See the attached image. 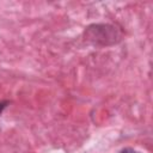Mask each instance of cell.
I'll return each mask as SVG.
<instances>
[{
    "label": "cell",
    "mask_w": 153,
    "mask_h": 153,
    "mask_svg": "<svg viewBox=\"0 0 153 153\" xmlns=\"http://www.w3.org/2000/svg\"><path fill=\"white\" fill-rule=\"evenodd\" d=\"M120 153H140V152H137V151H135V149H133V148H124V149H122Z\"/></svg>",
    "instance_id": "1"
},
{
    "label": "cell",
    "mask_w": 153,
    "mask_h": 153,
    "mask_svg": "<svg viewBox=\"0 0 153 153\" xmlns=\"http://www.w3.org/2000/svg\"><path fill=\"white\" fill-rule=\"evenodd\" d=\"M7 104H8V102H0V115L2 114V111H4V109L7 106Z\"/></svg>",
    "instance_id": "2"
}]
</instances>
